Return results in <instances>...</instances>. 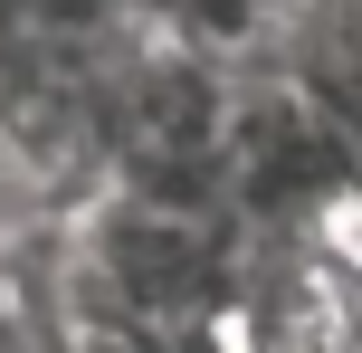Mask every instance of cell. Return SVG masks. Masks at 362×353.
<instances>
[{"instance_id": "obj_1", "label": "cell", "mask_w": 362, "mask_h": 353, "mask_svg": "<svg viewBox=\"0 0 362 353\" xmlns=\"http://www.w3.org/2000/svg\"><path fill=\"white\" fill-rule=\"evenodd\" d=\"M219 353H362V201L286 239H248Z\"/></svg>"}, {"instance_id": "obj_2", "label": "cell", "mask_w": 362, "mask_h": 353, "mask_svg": "<svg viewBox=\"0 0 362 353\" xmlns=\"http://www.w3.org/2000/svg\"><path fill=\"white\" fill-rule=\"evenodd\" d=\"M219 201L248 239H286V229H315L362 201V163L286 76H248L229 163H219Z\"/></svg>"}, {"instance_id": "obj_3", "label": "cell", "mask_w": 362, "mask_h": 353, "mask_svg": "<svg viewBox=\"0 0 362 353\" xmlns=\"http://www.w3.org/2000/svg\"><path fill=\"white\" fill-rule=\"evenodd\" d=\"M267 76H286V86L353 144V163H362V0H315V10H296Z\"/></svg>"}, {"instance_id": "obj_4", "label": "cell", "mask_w": 362, "mask_h": 353, "mask_svg": "<svg viewBox=\"0 0 362 353\" xmlns=\"http://www.w3.org/2000/svg\"><path fill=\"white\" fill-rule=\"evenodd\" d=\"M0 353H67V344H57L48 277H38V267H10V277H0Z\"/></svg>"}, {"instance_id": "obj_5", "label": "cell", "mask_w": 362, "mask_h": 353, "mask_svg": "<svg viewBox=\"0 0 362 353\" xmlns=\"http://www.w3.org/2000/svg\"><path fill=\"white\" fill-rule=\"evenodd\" d=\"M276 10H286V19H296V10H315V0H276Z\"/></svg>"}]
</instances>
